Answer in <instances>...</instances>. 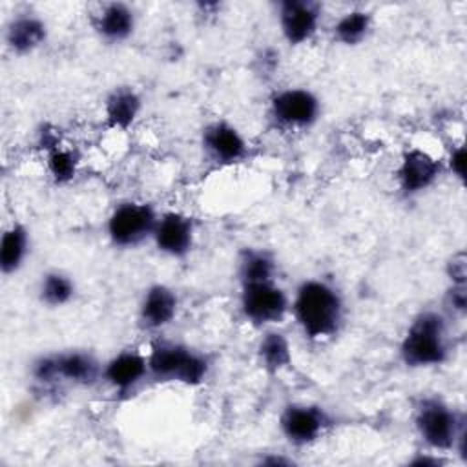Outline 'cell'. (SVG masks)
<instances>
[{
    "label": "cell",
    "instance_id": "4316f807",
    "mask_svg": "<svg viewBox=\"0 0 467 467\" xmlns=\"http://www.w3.org/2000/svg\"><path fill=\"white\" fill-rule=\"evenodd\" d=\"M445 168L458 179V181H463L465 179V148L463 144H458L456 148L451 150L449 157H447V162H445Z\"/></svg>",
    "mask_w": 467,
    "mask_h": 467
},
{
    "label": "cell",
    "instance_id": "8fae6325",
    "mask_svg": "<svg viewBox=\"0 0 467 467\" xmlns=\"http://www.w3.org/2000/svg\"><path fill=\"white\" fill-rule=\"evenodd\" d=\"M321 5L312 0H281L277 22L283 38L290 46H301L314 38L321 22Z\"/></svg>",
    "mask_w": 467,
    "mask_h": 467
},
{
    "label": "cell",
    "instance_id": "e0dca14e",
    "mask_svg": "<svg viewBox=\"0 0 467 467\" xmlns=\"http://www.w3.org/2000/svg\"><path fill=\"white\" fill-rule=\"evenodd\" d=\"M47 40L46 22L33 13H20L5 26V44L16 55H29Z\"/></svg>",
    "mask_w": 467,
    "mask_h": 467
},
{
    "label": "cell",
    "instance_id": "52a82bcc",
    "mask_svg": "<svg viewBox=\"0 0 467 467\" xmlns=\"http://www.w3.org/2000/svg\"><path fill=\"white\" fill-rule=\"evenodd\" d=\"M239 306L248 323L254 327H268L286 316L290 301L286 292L272 279L241 285Z\"/></svg>",
    "mask_w": 467,
    "mask_h": 467
},
{
    "label": "cell",
    "instance_id": "83f0119b",
    "mask_svg": "<svg viewBox=\"0 0 467 467\" xmlns=\"http://www.w3.org/2000/svg\"><path fill=\"white\" fill-rule=\"evenodd\" d=\"M410 465H418V467H438L441 465V460L436 458V456H431V454H418L414 460L409 462Z\"/></svg>",
    "mask_w": 467,
    "mask_h": 467
},
{
    "label": "cell",
    "instance_id": "6da1fadb",
    "mask_svg": "<svg viewBox=\"0 0 467 467\" xmlns=\"http://www.w3.org/2000/svg\"><path fill=\"white\" fill-rule=\"evenodd\" d=\"M292 314L310 341H321L339 332L345 319L341 294L327 281L305 279L294 296Z\"/></svg>",
    "mask_w": 467,
    "mask_h": 467
},
{
    "label": "cell",
    "instance_id": "277c9868",
    "mask_svg": "<svg viewBox=\"0 0 467 467\" xmlns=\"http://www.w3.org/2000/svg\"><path fill=\"white\" fill-rule=\"evenodd\" d=\"M146 358L148 374L155 381L195 387L210 372V359L202 352L177 341H155Z\"/></svg>",
    "mask_w": 467,
    "mask_h": 467
},
{
    "label": "cell",
    "instance_id": "7402d4cb",
    "mask_svg": "<svg viewBox=\"0 0 467 467\" xmlns=\"http://www.w3.org/2000/svg\"><path fill=\"white\" fill-rule=\"evenodd\" d=\"M372 29V15L365 9H352L337 18L332 27L334 38L343 46L361 44Z\"/></svg>",
    "mask_w": 467,
    "mask_h": 467
},
{
    "label": "cell",
    "instance_id": "d6986e66",
    "mask_svg": "<svg viewBox=\"0 0 467 467\" xmlns=\"http://www.w3.org/2000/svg\"><path fill=\"white\" fill-rule=\"evenodd\" d=\"M31 239L24 224L13 223L7 226L0 239V270L4 275L18 272L29 254Z\"/></svg>",
    "mask_w": 467,
    "mask_h": 467
},
{
    "label": "cell",
    "instance_id": "30bf717a",
    "mask_svg": "<svg viewBox=\"0 0 467 467\" xmlns=\"http://www.w3.org/2000/svg\"><path fill=\"white\" fill-rule=\"evenodd\" d=\"M445 171V162L421 148H409L403 151L396 179L400 192L405 197L418 195L429 190Z\"/></svg>",
    "mask_w": 467,
    "mask_h": 467
},
{
    "label": "cell",
    "instance_id": "484cf974",
    "mask_svg": "<svg viewBox=\"0 0 467 467\" xmlns=\"http://www.w3.org/2000/svg\"><path fill=\"white\" fill-rule=\"evenodd\" d=\"M447 306L454 312L463 316L467 310V292H465V285H451L447 290V297H445Z\"/></svg>",
    "mask_w": 467,
    "mask_h": 467
},
{
    "label": "cell",
    "instance_id": "ac0fdd59",
    "mask_svg": "<svg viewBox=\"0 0 467 467\" xmlns=\"http://www.w3.org/2000/svg\"><path fill=\"white\" fill-rule=\"evenodd\" d=\"M142 109V99L131 86H117L104 100L106 124L113 130H128Z\"/></svg>",
    "mask_w": 467,
    "mask_h": 467
},
{
    "label": "cell",
    "instance_id": "7c38bea8",
    "mask_svg": "<svg viewBox=\"0 0 467 467\" xmlns=\"http://www.w3.org/2000/svg\"><path fill=\"white\" fill-rule=\"evenodd\" d=\"M201 146L204 155L219 164L230 166L241 162L248 155V142L243 133L226 120H213L202 128Z\"/></svg>",
    "mask_w": 467,
    "mask_h": 467
},
{
    "label": "cell",
    "instance_id": "3957f363",
    "mask_svg": "<svg viewBox=\"0 0 467 467\" xmlns=\"http://www.w3.org/2000/svg\"><path fill=\"white\" fill-rule=\"evenodd\" d=\"M414 427L421 441L432 451H456L465 460L467 420L440 398H423L416 405Z\"/></svg>",
    "mask_w": 467,
    "mask_h": 467
},
{
    "label": "cell",
    "instance_id": "9a60e30c",
    "mask_svg": "<svg viewBox=\"0 0 467 467\" xmlns=\"http://www.w3.org/2000/svg\"><path fill=\"white\" fill-rule=\"evenodd\" d=\"M179 297L173 288L162 283L148 286L139 303V321L146 330H161L177 316Z\"/></svg>",
    "mask_w": 467,
    "mask_h": 467
},
{
    "label": "cell",
    "instance_id": "4fadbf2b",
    "mask_svg": "<svg viewBox=\"0 0 467 467\" xmlns=\"http://www.w3.org/2000/svg\"><path fill=\"white\" fill-rule=\"evenodd\" d=\"M151 239L161 254L181 259L190 254L195 241L193 219L182 212H164L157 219Z\"/></svg>",
    "mask_w": 467,
    "mask_h": 467
},
{
    "label": "cell",
    "instance_id": "8992f818",
    "mask_svg": "<svg viewBox=\"0 0 467 467\" xmlns=\"http://www.w3.org/2000/svg\"><path fill=\"white\" fill-rule=\"evenodd\" d=\"M157 219L159 215L151 204L126 201L117 204L109 213L106 232L115 246L135 248L151 239Z\"/></svg>",
    "mask_w": 467,
    "mask_h": 467
},
{
    "label": "cell",
    "instance_id": "5b68a950",
    "mask_svg": "<svg viewBox=\"0 0 467 467\" xmlns=\"http://www.w3.org/2000/svg\"><path fill=\"white\" fill-rule=\"evenodd\" d=\"M31 378L44 389L62 383L91 387L102 379V365L88 350L42 354L31 363Z\"/></svg>",
    "mask_w": 467,
    "mask_h": 467
},
{
    "label": "cell",
    "instance_id": "ffe728a7",
    "mask_svg": "<svg viewBox=\"0 0 467 467\" xmlns=\"http://www.w3.org/2000/svg\"><path fill=\"white\" fill-rule=\"evenodd\" d=\"M237 275L241 285L272 281L275 275V259L263 248H244L239 255Z\"/></svg>",
    "mask_w": 467,
    "mask_h": 467
},
{
    "label": "cell",
    "instance_id": "44dd1931",
    "mask_svg": "<svg viewBox=\"0 0 467 467\" xmlns=\"http://www.w3.org/2000/svg\"><path fill=\"white\" fill-rule=\"evenodd\" d=\"M257 356L265 370L275 374L292 361V350L286 336L279 330H266L257 345Z\"/></svg>",
    "mask_w": 467,
    "mask_h": 467
},
{
    "label": "cell",
    "instance_id": "d4e9b609",
    "mask_svg": "<svg viewBox=\"0 0 467 467\" xmlns=\"http://www.w3.org/2000/svg\"><path fill=\"white\" fill-rule=\"evenodd\" d=\"M465 252H458L451 257V261L447 263V275L451 279V285H465V277H467V268H465Z\"/></svg>",
    "mask_w": 467,
    "mask_h": 467
},
{
    "label": "cell",
    "instance_id": "ba28073f",
    "mask_svg": "<svg viewBox=\"0 0 467 467\" xmlns=\"http://www.w3.org/2000/svg\"><path fill=\"white\" fill-rule=\"evenodd\" d=\"M319 111V99L306 88H286L270 99V117L285 130H306L314 126Z\"/></svg>",
    "mask_w": 467,
    "mask_h": 467
},
{
    "label": "cell",
    "instance_id": "cb8c5ba5",
    "mask_svg": "<svg viewBox=\"0 0 467 467\" xmlns=\"http://www.w3.org/2000/svg\"><path fill=\"white\" fill-rule=\"evenodd\" d=\"M46 164H47V171H49L51 179L57 184H67L78 173L80 157L75 150L57 144V146L47 150Z\"/></svg>",
    "mask_w": 467,
    "mask_h": 467
},
{
    "label": "cell",
    "instance_id": "5bb4252c",
    "mask_svg": "<svg viewBox=\"0 0 467 467\" xmlns=\"http://www.w3.org/2000/svg\"><path fill=\"white\" fill-rule=\"evenodd\" d=\"M146 376H150L148 358L135 348L120 350L102 365V379L117 394H130Z\"/></svg>",
    "mask_w": 467,
    "mask_h": 467
},
{
    "label": "cell",
    "instance_id": "f1b7e54d",
    "mask_svg": "<svg viewBox=\"0 0 467 467\" xmlns=\"http://www.w3.org/2000/svg\"><path fill=\"white\" fill-rule=\"evenodd\" d=\"M261 465H294V462L292 460H288V458H283V456H265V458H261V462H259Z\"/></svg>",
    "mask_w": 467,
    "mask_h": 467
},
{
    "label": "cell",
    "instance_id": "7a4b0ae2",
    "mask_svg": "<svg viewBox=\"0 0 467 467\" xmlns=\"http://www.w3.org/2000/svg\"><path fill=\"white\" fill-rule=\"evenodd\" d=\"M449 354L451 343L445 316L436 310L420 312L400 343L401 361L410 368H427L445 363Z\"/></svg>",
    "mask_w": 467,
    "mask_h": 467
},
{
    "label": "cell",
    "instance_id": "2e32d148",
    "mask_svg": "<svg viewBox=\"0 0 467 467\" xmlns=\"http://www.w3.org/2000/svg\"><path fill=\"white\" fill-rule=\"evenodd\" d=\"M137 26L135 11L124 2L104 4L93 16V27L97 35L111 44L128 40Z\"/></svg>",
    "mask_w": 467,
    "mask_h": 467
},
{
    "label": "cell",
    "instance_id": "9c48e42d",
    "mask_svg": "<svg viewBox=\"0 0 467 467\" xmlns=\"http://www.w3.org/2000/svg\"><path fill=\"white\" fill-rule=\"evenodd\" d=\"M330 425V414L323 407L312 403H290L279 416V429L283 436L297 447L314 443Z\"/></svg>",
    "mask_w": 467,
    "mask_h": 467
},
{
    "label": "cell",
    "instance_id": "603a6c76",
    "mask_svg": "<svg viewBox=\"0 0 467 467\" xmlns=\"http://www.w3.org/2000/svg\"><path fill=\"white\" fill-rule=\"evenodd\" d=\"M73 296L75 283L67 274L60 270H49L38 281V299L51 308L67 305Z\"/></svg>",
    "mask_w": 467,
    "mask_h": 467
}]
</instances>
